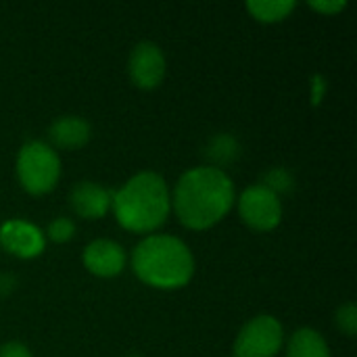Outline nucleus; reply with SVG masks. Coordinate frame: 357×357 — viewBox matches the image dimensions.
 Returning a JSON list of instances; mask_svg holds the SVG:
<instances>
[{
	"instance_id": "f8f14e48",
	"label": "nucleus",
	"mask_w": 357,
	"mask_h": 357,
	"mask_svg": "<svg viewBox=\"0 0 357 357\" xmlns=\"http://www.w3.org/2000/svg\"><path fill=\"white\" fill-rule=\"evenodd\" d=\"M287 357H331V349L318 331L299 328L287 345Z\"/></svg>"
},
{
	"instance_id": "20e7f679",
	"label": "nucleus",
	"mask_w": 357,
	"mask_h": 357,
	"mask_svg": "<svg viewBox=\"0 0 357 357\" xmlns=\"http://www.w3.org/2000/svg\"><path fill=\"white\" fill-rule=\"evenodd\" d=\"M17 180L29 195L50 192L61 178V159L56 151L40 140L25 142L17 153Z\"/></svg>"
},
{
	"instance_id": "39448f33",
	"label": "nucleus",
	"mask_w": 357,
	"mask_h": 357,
	"mask_svg": "<svg viewBox=\"0 0 357 357\" xmlns=\"http://www.w3.org/2000/svg\"><path fill=\"white\" fill-rule=\"evenodd\" d=\"M284 343V328L274 316L249 320L236 335L232 357H276Z\"/></svg>"
},
{
	"instance_id": "f3484780",
	"label": "nucleus",
	"mask_w": 357,
	"mask_h": 357,
	"mask_svg": "<svg viewBox=\"0 0 357 357\" xmlns=\"http://www.w3.org/2000/svg\"><path fill=\"white\" fill-rule=\"evenodd\" d=\"M264 186H268L272 192H276V195L280 197V192H287V190H291V188H293V178H291L284 169H280V167H278V169L268 172Z\"/></svg>"
},
{
	"instance_id": "6ab92c4d",
	"label": "nucleus",
	"mask_w": 357,
	"mask_h": 357,
	"mask_svg": "<svg viewBox=\"0 0 357 357\" xmlns=\"http://www.w3.org/2000/svg\"><path fill=\"white\" fill-rule=\"evenodd\" d=\"M0 357H33V356H31V351H29L23 343L10 341V343L0 345Z\"/></svg>"
},
{
	"instance_id": "4468645a",
	"label": "nucleus",
	"mask_w": 357,
	"mask_h": 357,
	"mask_svg": "<svg viewBox=\"0 0 357 357\" xmlns=\"http://www.w3.org/2000/svg\"><path fill=\"white\" fill-rule=\"evenodd\" d=\"M73 234H75V224H73V220H69V218H56V220H52V222L48 224L44 238H48V241L61 245V243L71 241Z\"/></svg>"
},
{
	"instance_id": "a211bd4d",
	"label": "nucleus",
	"mask_w": 357,
	"mask_h": 357,
	"mask_svg": "<svg viewBox=\"0 0 357 357\" xmlns=\"http://www.w3.org/2000/svg\"><path fill=\"white\" fill-rule=\"evenodd\" d=\"M310 6L322 15H337L347 6V2L345 0H312Z\"/></svg>"
},
{
	"instance_id": "7ed1b4c3",
	"label": "nucleus",
	"mask_w": 357,
	"mask_h": 357,
	"mask_svg": "<svg viewBox=\"0 0 357 357\" xmlns=\"http://www.w3.org/2000/svg\"><path fill=\"white\" fill-rule=\"evenodd\" d=\"M132 270L140 282L174 291L190 282L195 274V257L184 241L172 234H151L132 251Z\"/></svg>"
},
{
	"instance_id": "dca6fc26",
	"label": "nucleus",
	"mask_w": 357,
	"mask_h": 357,
	"mask_svg": "<svg viewBox=\"0 0 357 357\" xmlns=\"http://www.w3.org/2000/svg\"><path fill=\"white\" fill-rule=\"evenodd\" d=\"M209 149V155L215 157L218 163H228L236 155V142L230 136H218L215 140H211Z\"/></svg>"
},
{
	"instance_id": "ddd939ff",
	"label": "nucleus",
	"mask_w": 357,
	"mask_h": 357,
	"mask_svg": "<svg viewBox=\"0 0 357 357\" xmlns=\"http://www.w3.org/2000/svg\"><path fill=\"white\" fill-rule=\"evenodd\" d=\"M297 2L295 0H251L247 2V10L253 19L261 23H278L284 21L293 10Z\"/></svg>"
},
{
	"instance_id": "6e6552de",
	"label": "nucleus",
	"mask_w": 357,
	"mask_h": 357,
	"mask_svg": "<svg viewBox=\"0 0 357 357\" xmlns=\"http://www.w3.org/2000/svg\"><path fill=\"white\" fill-rule=\"evenodd\" d=\"M0 245L19 259H33L46 247L44 232L25 220H8L0 226Z\"/></svg>"
},
{
	"instance_id": "9d476101",
	"label": "nucleus",
	"mask_w": 357,
	"mask_h": 357,
	"mask_svg": "<svg viewBox=\"0 0 357 357\" xmlns=\"http://www.w3.org/2000/svg\"><path fill=\"white\" fill-rule=\"evenodd\" d=\"M113 192L96 182H77L69 190V207L84 220H100L111 209Z\"/></svg>"
},
{
	"instance_id": "1a4fd4ad",
	"label": "nucleus",
	"mask_w": 357,
	"mask_h": 357,
	"mask_svg": "<svg viewBox=\"0 0 357 357\" xmlns=\"http://www.w3.org/2000/svg\"><path fill=\"white\" fill-rule=\"evenodd\" d=\"M82 259L86 270L98 278H113L126 268V253L121 245L109 238H98L86 245Z\"/></svg>"
},
{
	"instance_id": "2eb2a0df",
	"label": "nucleus",
	"mask_w": 357,
	"mask_h": 357,
	"mask_svg": "<svg viewBox=\"0 0 357 357\" xmlns=\"http://www.w3.org/2000/svg\"><path fill=\"white\" fill-rule=\"evenodd\" d=\"M337 326L341 333H345L349 339L357 335V310L354 303H345L343 307L337 310Z\"/></svg>"
},
{
	"instance_id": "9b49d317",
	"label": "nucleus",
	"mask_w": 357,
	"mask_h": 357,
	"mask_svg": "<svg viewBox=\"0 0 357 357\" xmlns=\"http://www.w3.org/2000/svg\"><path fill=\"white\" fill-rule=\"evenodd\" d=\"M90 136H92L90 123L77 115H63L54 119L48 128V138L52 142V149L56 146V149L75 151L88 144Z\"/></svg>"
},
{
	"instance_id": "423d86ee",
	"label": "nucleus",
	"mask_w": 357,
	"mask_h": 357,
	"mask_svg": "<svg viewBox=\"0 0 357 357\" xmlns=\"http://www.w3.org/2000/svg\"><path fill=\"white\" fill-rule=\"evenodd\" d=\"M238 213L251 230L270 232L282 220V203L280 197L268 186L253 184L243 190L238 199Z\"/></svg>"
},
{
	"instance_id": "f257e3e1",
	"label": "nucleus",
	"mask_w": 357,
	"mask_h": 357,
	"mask_svg": "<svg viewBox=\"0 0 357 357\" xmlns=\"http://www.w3.org/2000/svg\"><path fill=\"white\" fill-rule=\"evenodd\" d=\"M236 201L230 176L215 165L192 167L178 180L172 207L190 230H207L222 222Z\"/></svg>"
},
{
	"instance_id": "412c9836",
	"label": "nucleus",
	"mask_w": 357,
	"mask_h": 357,
	"mask_svg": "<svg viewBox=\"0 0 357 357\" xmlns=\"http://www.w3.org/2000/svg\"><path fill=\"white\" fill-rule=\"evenodd\" d=\"M128 357H140V356H128Z\"/></svg>"
},
{
	"instance_id": "f03ea898",
	"label": "nucleus",
	"mask_w": 357,
	"mask_h": 357,
	"mask_svg": "<svg viewBox=\"0 0 357 357\" xmlns=\"http://www.w3.org/2000/svg\"><path fill=\"white\" fill-rule=\"evenodd\" d=\"M111 209L121 228L138 234L155 232L172 211V192L159 174L140 172L113 192Z\"/></svg>"
},
{
	"instance_id": "aec40b11",
	"label": "nucleus",
	"mask_w": 357,
	"mask_h": 357,
	"mask_svg": "<svg viewBox=\"0 0 357 357\" xmlns=\"http://www.w3.org/2000/svg\"><path fill=\"white\" fill-rule=\"evenodd\" d=\"M15 278L8 276V274H0V295H8L13 289H15Z\"/></svg>"
},
{
	"instance_id": "0eeeda50",
	"label": "nucleus",
	"mask_w": 357,
	"mask_h": 357,
	"mask_svg": "<svg viewBox=\"0 0 357 357\" xmlns=\"http://www.w3.org/2000/svg\"><path fill=\"white\" fill-rule=\"evenodd\" d=\"M167 71V61L163 50L155 42H140L132 48L128 61V73L134 86L142 90L157 88Z\"/></svg>"
}]
</instances>
